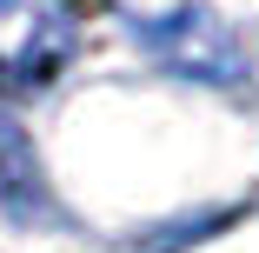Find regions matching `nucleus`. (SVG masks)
I'll return each instance as SVG.
<instances>
[{"label": "nucleus", "instance_id": "1", "mask_svg": "<svg viewBox=\"0 0 259 253\" xmlns=\"http://www.w3.org/2000/svg\"><path fill=\"white\" fill-rule=\"evenodd\" d=\"M73 47L67 0H0V80H47Z\"/></svg>", "mask_w": 259, "mask_h": 253}, {"label": "nucleus", "instance_id": "2", "mask_svg": "<svg viewBox=\"0 0 259 253\" xmlns=\"http://www.w3.org/2000/svg\"><path fill=\"white\" fill-rule=\"evenodd\" d=\"M14 140H20V133L0 127V200H7V180H14Z\"/></svg>", "mask_w": 259, "mask_h": 253}]
</instances>
